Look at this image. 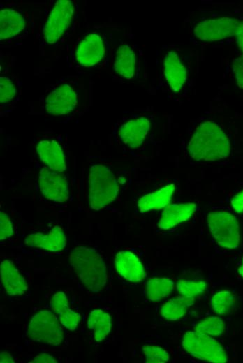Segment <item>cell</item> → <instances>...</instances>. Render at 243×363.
I'll use <instances>...</instances> for the list:
<instances>
[{
  "instance_id": "15",
  "label": "cell",
  "mask_w": 243,
  "mask_h": 363,
  "mask_svg": "<svg viewBox=\"0 0 243 363\" xmlns=\"http://www.w3.org/2000/svg\"><path fill=\"white\" fill-rule=\"evenodd\" d=\"M112 66L122 77L128 80L134 78L137 75L138 61L132 46L127 43L118 45L113 54Z\"/></svg>"
},
{
  "instance_id": "36",
  "label": "cell",
  "mask_w": 243,
  "mask_h": 363,
  "mask_svg": "<svg viewBox=\"0 0 243 363\" xmlns=\"http://www.w3.org/2000/svg\"><path fill=\"white\" fill-rule=\"evenodd\" d=\"M1 363H14L15 360L13 356L6 351H2L0 353Z\"/></svg>"
},
{
  "instance_id": "30",
  "label": "cell",
  "mask_w": 243,
  "mask_h": 363,
  "mask_svg": "<svg viewBox=\"0 0 243 363\" xmlns=\"http://www.w3.org/2000/svg\"><path fill=\"white\" fill-rule=\"evenodd\" d=\"M142 350L147 363H164L169 360V354L158 346L145 345Z\"/></svg>"
},
{
  "instance_id": "32",
  "label": "cell",
  "mask_w": 243,
  "mask_h": 363,
  "mask_svg": "<svg viewBox=\"0 0 243 363\" xmlns=\"http://www.w3.org/2000/svg\"><path fill=\"white\" fill-rule=\"evenodd\" d=\"M233 66L237 84L243 89V54L234 59Z\"/></svg>"
},
{
  "instance_id": "26",
  "label": "cell",
  "mask_w": 243,
  "mask_h": 363,
  "mask_svg": "<svg viewBox=\"0 0 243 363\" xmlns=\"http://www.w3.org/2000/svg\"><path fill=\"white\" fill-rule=\"evenodd\" d=\"M174 287L169 278H151L146 283V294L149 300L157 302L168 297Z\"/></svg>"
},
{
  "instance_id": "25",
  "label": "cell",
  "mask_w": 243,
  "mask_h": 363,
  "mask_svg": "<svg viewBox=\"0 0 243 363\" xmlns=\"http://www.w3.org/2000/svg\"><path fill=\"white\" fill-rule=\"evenodd\" d=\"M194 303V298L177 296L163 304L160 313L168 320H177L186 313L187 309Z\"/></svg>"
},
{
  "instance_id": "24",
  "label": "cell",
  "mask_w": 243,
  "mask_h": 363,
  "mask_svg": "<svg viewBox=\"0 0 243 363\" xmlns=\"http://www.w3.org/2000/svg\"><path fill=\"white\" fill-rule=\"evenodd\" d=\"M87 326L89 329L94 331L96 341L100 342L110 332L112 326L110 316L101 309H94L89 313Z\"/></svg>"
},
{
  "instance_id": "28",
  "label": "cell",
  "mask_w": 243,
  "mask_h": 363,
  "mask_svg": "<svg viewBox=\"0 0 243 363\" xmlns=\"http://www.w3.org/2000/svg\"><path fill=\"white\" fill-rule=\"evenodd\" d=\"M225 330V323L218 316H212L198 323L195 327L197 332L210 336H222Z\"/></svg>"
},
{
  "instance_id": "1",
  "label": "cell",
  "mask_w": 243,
  "mask_h": 363,
  "mask_svg": "<svg viewBox=\"0 0 243 363\" xmlns=\"http://www.w3.org/2000/svg\"><path fill=\"white\" fill-rule=\"evenodd\" d=\"M80 75L64 76L45 90L43 107L46 114L61 117L75 110L85 92Z\"/></svg>"
},
{
  "instance_id": "17",
  "label": "cell",
  "mask_w": 243,
  "mask_h": 363,
  "mask_svg": "<svg viewBox=\"0 0 243 363\" xmlns=\"http://www.w3.org/2000/svg\"><path fill=\"white\" fill-rule=\"evenodd\" d=\"M163 69L169 86L174 91H179L186 81V69L176 52L169 51L165 55Z\"/></svg>"
},
{
  "instance_id": "3",
  "label": "cell",
  "mask_w": 243,
  "mask_h": 363,
  "mask_svg": "<svg viewBox=\"0 0 243 363\" xmlns=\"http://www.w3.org/2000/svg\"><path fill=\"white\" fill-rule=\"evenodd\" d=\"M69 262L78 278L92 292H98L105 286L107 272L102 256L94 249L84 246L74 248Z\"/></svg>"
},
{
  "instance_id": "18",
  "label": "cell",
  "mask_w": 243,
  "mask_h": 363,
  "mask_svg": "<svg viewBox=\"0 0 243 363\" xmlns=\"http://www.w3.org/2000/svg\"><path fill=\"white\" fill-rule=\"evenodd\" d=\"M1 284L10 296H20L25 293L28 284L12 260H5L1 262Z\"/></svg>"
},
{
  "instance_id": "29",
  "label": "cell",
  "mask_w": 243,
  "mask_h": 363,
  "mask_svg": "<svg viewBox=\"0 0 243 363\" xmlns=\"http://www.w3.org/2000/svg\"><path fill=\"white\" fill-rule=\"evenodd\" d=\"M207 284L203 281L179 280L177 283L179 293L186 298H194L205 292Z\"/></svg>"
},
{
  "instance_id": "22",
  "label": "cell",
  "mask_w": 243,
  "mask_h": 363,
  "mask_svg": "<svg viewBox=\"0 0 243 363\" xmlns=\"http://www.w3.org/2000/svg\"><path fill=\"white\" fill-rule=\"evenodd\" d=\"M50 307L66 329L73 331L77 328L80 316L69 307L68 298L64 292L59 291L53 295L50 300Z\"/></svg>"
},
{
  "instance_id": "13",
  "label": "cell",
  "mask_w": 243,
  "mask_h": 363,
  "mask_svg": "<svg viewBox=\"0 0 243 363\" xmlns=\"http://www.w3.org/2000/svg\"><path fill=\"white\" fill-rule=\"evenodd\" d=\"M150 128L151 121L148 117H138L122 124L118 129V137L126 147L138 148L143 144Z\"/></svg>"
},
{
  "instance_id": "33",
  "label": "cell",
  "mask_w": 243,
  "mask_h": 363,
  "mask_svg": "<svg viewBox=\"0 0 243 363\" xmlns=\"http://www.w3.org/2000/svg\"><path fill=\"white\" fill-rule=\"evenodd\" d=\"M231 205L237 213L243 214V190L233 197Z\"/></svg>"
},
{
  "instance_id": "6",
  "label": "cell",
  "mask_w": 243,
  "mask_h": 363,
  "mask_svg": "<svg viewBox=\"0 0 243 363\" xmlns=\"http://www.w3.org/2000/svg\"><path fill=\"white\" fill-rule=\"evenodd\" d=\"M75 14V5L73 1H56L43 24L42 42L47 46L58 45L70 30Z\"/></svg>"
},
{
  "instance_id": "14",
  "label": "cell",
  "mask_w": 243,
  "mask_h": 363,
  "mask_svg": "<svg viewBox=\"0 0 243 363\" xmlns=\"http://www.w3.org/2000/svg\"><path fill=\"white\" fill-rule=\"evenodd\" d=\"M35 149L39 159L46 168L59 172L66 170L65 154L57 141L52 138L41 139L37 142Z\"/></svg>"
},
{
  "instance_id": "2",
  "label": "cell",
  "mask_w": 243,
  "mask_h": 363,
  "mask_svg": "<svg viewBox=\"0 0 243 363\" xmlns=\"http://www.w3.org/2000/svg\"><path fill=\"white\" fill-rule=\"evenodd\" d=\"M188 151L192 158L200 161H213L228 157L230 153L229 140L214 122L200 124L191 138Z\"/></svg>"
},
{
  "instance_id": "4",
  "label": "cell",
  "mask_w": 243,
  "mask_h": 363,
  "mask_svg": "<svg viewBox=\"0 0 243 363\" xmlns=\"http://www.w3.org/2000/svg\"><path fill=\"white\" fill-rule=\"evenodd\" d=\"M107 52L105 36L98 31H89L75 40L66 59L73 69H91L103 64Z\"/></svg>"
},
{
  "instance_id": "21",
  "label": "cell",
  "mask_w": 243,
  "mask_h": 363,
  "mask_svg": "<svg viewBox=\"0 0 243 363\" xmlns=\"http://www.w3.org/2000/svg\"><path fill=\"white\" fill-rule=\"evenodd\" d=\"M21 82L13 73L6 72L0 76V104L1 110L10 108L20 98Z\"/></svg>"
},
{
  "instance_id": "27",
  "label": "cell",
  "mask_w": 243,
  "mask_h": 363,
  "mask_svg": "<svg viewBox=\"0 0 243 363\" xmlns=\"http://www.w3.org/2000/svg\"><path fill=\"white\" fill-rule=\"evenodd\" d=\"M235 297L232 292L227 290L216 293L211 301L214 312L218 315L229 313L233 309Z\"/></svg>"
},
{
  "instance_id": "12",
  "label": "cell",
  "mask_w": 243,
  "mask_h": 363,
  "mask_svg": "<svg viewBox=\"0 0 243 363\" xmlns=\"http://www.w3.org/2000/svg\"><path fill=\"white\" fill-rule=\"evenodd\" d=\"M38 186L42 195L54 202H63L69 198L68 184L63 172L42 168L38 172Z\"/></svg>"
},
{
  "instance_id": "20",
  "label": "cell",
  "mask_w": 243,
  "mask_h": 363,
  "mask_svg": "<svg viewBox=\"0 0 243 363\" xmlns=\"http://www.w3.org/2000/svg\"><path fill=\"white\" fill-rule=\"evenodd\" d=\"M196 210V205L194 203L168 205L162 212L158 227L168 230L189 219Z\"/></svg>"
},
{
  "instance_id": "19",
  "label": "cell",
  "mask_w": 243,
  "mask_h": 363,
  "mask_svg": "<svg viewBox=\"0 0 243 363\" xmlns=\"http://www.w3.org/2000/svg\"><path fill=\"white\" fill-rule=\"evenodd\" d=\"M115 263L117 272L126 281L139 282L145 277L141 262L132 252L119 251L116 255Z\"/></svg>"
},
{
  "instance_id": "11",
  "label": "cell",
  "mask_w": 243,
  "mask_h": 363,
  "mask_svg": "<svg viewBox=\"0 0 243 363\" xmlns=\"http://www.w3.org/2000/svg\"><path fill=\"white\" fill-rule=\"evenodd\" d=\"M241 21L230 17L204 20L197 24L193 33L203 41H216L237 34Z\"/></svg>"
},
{
  "instance_id": "23",
  "label": "cell",
  "mask_w": 243,
  "mask_h": 363,
  "mask_svg": "<svg viewBox=\"0 0 243 363\" xmlns=\"http://www.w3.org/2000/svg\"><path fill=\"white\" fill-rule=\"evenodd\" d=\"M174 191L175 185L170 184L155 192L141 197L138 202L140 211L145 212L167 207L171 201Z\"/></svg>"
},
{
  "instance_id": "9",
  "label": "cell",
  "mask_w": 243,
  "mask_h": 363,
  "mask_svg": "<svg viewBox=\"0 0 243 363\" xmlns=\"http://www.w3.org/2000/svg\"><path fill=\"white\" fill-rule=\"evenodd\" d=\"M182 346L191 356L214 363H224L228 356L222 346L212 336L196 331L184 334Z\"/></svg>"
},
{
  "instance_id": "31",
  "label": "cell",
  "mask_w": 243,
  "mask_h": 363,
  "mask_svg": "<svg viewBox=\"0 0 243 363\" xmlns=\"http://www.w3.org/2000/svg\"><path fill=\"white\" fill-rule=\"evenodd\" d=\"M13 223L8 216L1 212L0 213V239H8L13 235Z\"/></svg>"
},
{
  "instance_id": "7",
  "label": "cell",
  "mask_w": 243,
  "mask_h": 363,
  "mask_svg": "<svg viewBox=\"0 0 243 363\" xmlns=\"http://www.w3.org/2000/svg\"><path fill=\"white\" fill-rule=\"evenodd\" d=\"M31 27V17L20 4H1L0 10V39L11 43L24 38Z\"/></svg>"
},
{
  "instance_id": "10",
  "label": "cell",
  "mask_w": 243,
  "mask_h": 363,
  "mask_svg": "<svg viewBox=\"0 0 243 363\" xmlns=\"http://www.w3.org/2000/svg\"><path fill=\"white\" fill-rule=\"evenodd\" d=\"M207 224L217 242L223 248L235 249L240 242L238 222L235 216L226 212H214L207 215Z\"/></svg>"
},
{
  "instance_id": "37",
  "label": "cell",
  "mask_w": 243,
  "mask_h": 363,
  "mask_svg": "<svg viewBox=\"0 0 243 363\" xmlns=\"http://www.w3.org/2000/svg\"><path fill=\"white\" fill-rule=\"evenodd\" d=\"M240 274L243 277V258L240 267L238 269Z\"/></svg>"
},
{
  "instance_id": "8",
  "label": "cell",
  "mask_w": 243,
  "mask_h": 363,
  "mask_svg": "<svg viewBox=\"0 0 243 363\" xmlns=\"http://www.w3.org/2000/svg\"><path fill=\"white\" fill-rule=\"evenodd\" d=\"M61 325L53 312L39 311L31 317L27 326V336L34 341L59 346L64 338Z\"/></svg>"
},
{
  "instance_id": "16",
  "label": "cell",
  "mask_w": 243,
  "mask_h": 363,
  "mask_svg": "<svg viewBox=\"0 0 243 363\" xmlns=\"http://www.w3.org/2000/svg\"><path fill=\"white\" fill-rule=\"evenodd\" d=\"M66 235L62 228L55 225L48 233H32L24 240V244L29 247L43 249L57 252L66 246Z\"/></svg>"
},
{
  "instance_id": "34",
  "label": "cell",
  "mask_w": 243,
  "mask_h": 363,
  "mask_svg": "<svg viewBox=\"0 0 243 363\" xmlns=\"http://www.w3.org/2000/svg\"><path fill=\"white\" fill-rule=\"evenodd\" d=\"M58 361L53 356L42 353L36 356L29 363H57Z\"/></svg>"
},
{
  "instance_id": "5",
  "label": "cell",
  "mask_w": 243,
  "mask_h": 363,
  "mask_svg": "<svg viewBox=\"0 0 243 363\" xmlns=\"http://www.w3.org/2000/svg\"><path fill=\"white\" fill-rule=\"evenodd\" d=\"M118 193L117 179L112 170L102 163L91 166L88 175V200L91 209L101 210L112 202Z\"/></svg>"
},
{
  "instance_id": "35",
  "label": "cell",
  "mask_w": 243,
  "mask_h": 363,
  "mask_svg": "<svg viewBox=\"0 0 243 363\" xmlns=\"http://www.w3.org/2000/svg\"><path fill=\"white\" fill-rule=\"evenodd\" d=\"M236 41L237 44L240 48V50L243 52V22H241L240 28L236 34Z\"/></svg>"
}]
</instances>
